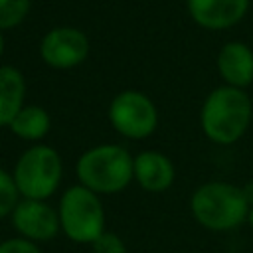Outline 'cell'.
I'll use <instances>...</instances> for the list:
<instances>
[{
  "label": "cell",
  "mask_w": 253,
  "mask_h": 253,
  "mask_svg": "<svg viewBox=\"0 0 253 253\" xmlns=\"http://www.w3.org/2000/svg\"><path fill=\"white\" fill-rule=\"evenodd\" d=\"M134 176V158L119 144H101L81 154L77 178L81 186L99 194H115Z\"/></svg>",
  "instance_id": "cell-2"
},
{
  "label": "cell",
  "mask_w": 253,
  "mask_h": 253,
  "mask_svg": "<svg viewBox=\"0 0 253 253\" xmlns=\"http://www.w3.org/2000/svg\"><path fill=\"white\" fill-rule=\"evenodd\" d=\"M57 215L65 235L77 243H93L105 231L103 204L85 186H73L63 194Z\"/></svg>",
  "instance_id": "cell-4"
},
{
  "label": "cell",
  "mask_w": 253,
  "mask_h": 253,
  "mask_svg": "<svg viewBox=\"0 0 253 253\" xmlns=\"http://www.w3.org/2000/svg\"><path fill=\"white\" fill-rule=\"evenodd\" d=\"M42 59L55 69H69L85 61L89 55V40L81 30L75 28H55L47 32L40 43Z\"/></svg>",
  "instance_id": "cell-7"
},
{
  "label": "cell",
  "mask_w": 253,
  "mask_h": 253,
  "mask_svg": "<svg viewBox=\"0 0 253 253\" xmlns=\"http://www.w3.org/2000/svg\"><path fill=\"white\" fill-rule=\"evenodd\" d=\"M24 75L12 65L0 67V125L10 126L18 111L24 107Z\"/></svg>",
  "instance_id": "cell-12"
},
{
  "label": "cell",
  "mask_w": 253,
  "mask_h": 253,
  "mask_svg": "<svg viewBox=\"0 0 253 253\" xmlns=\"http://www.w3.org/2000/svg\"><path fill=\"white\" fill-rule=\"evenodd\" d=\"M134 178L144 190L162 192L174 182V166L160 152H140L134 158Z\"/></svg>",
  "instance_id": "cell-11"
},
{
  "label": "cell",
  "mask_w": 253,
  "mask_h": 253,
  "mask_svg": "<svg viewBox=\"0 0 253 253\" xmlns=\"http://www.w3.org/2000/svg\"><path fill=\"white\" fill-rule=\"evenodd\" d=\"M10 128L16 136L26 140H40L49 130V115L36 105L22 107L14 121L10 123Z\"/></svg>",
  "instance_id": "cell-13"
},
{
  "label": "cell",
  "mask_w": 253,
  "mask_h": 253,
  "mask_svg": "<svg viewBox=\"0 0 253 253\" xmlns=\"http://www.w3.org/2000/svg\"><path fill=\"white\" fill-rule=\"evenodd\" d=\"M192 213L208 229L225 231L237 227L249 215L243 190L225 182H208L192 196Z\"/></svg>",
  "instance_id": "cell-3"
},
{
  "label": "cell",
  "mask_w": 253,
  "mask_h": 253,
  "mask_svg": "<svg viewBox=\"0 0 253 253\" xmlns=\"http://www.w3.org/2000/svg\"><path fill=\"white\" fill-rule=\"evenodd\" d=\"M0 253H42L40 247L24 237H14L0 243Z\"/></svg>",
  "instance_id": "cell-17"
},
{
  "label": "cell",
  "mask_w": 253,
  "mask_h": 253,
  "mask_svg": "<svg viewBox=\"0 0 253 253\" xmlns=\"http://www.w3.org/2000/svg\"><path fill=\"white\" fill-rule=\"evenodd\" d=\"M12 178L24 198L45 200L61 180V158L51 146H32L20 156Z\"/></svg>",
  "instance_id": "cell-5"
},
{
  "label": "cell",
  "mask_w": 253,
  "mask_h": 253,
  "mask_svg": "<svg viewBox=\"0 0 253 253\" xmlns=\"http://www.w3.org/2000/svg\"><path fill=\"white\" fill-rule=\"evenodd\" d=\"M30 0H0V30L16 28L28 14Z\"/></svg>",
  "instance_id": "cell-14"
},
{
  "label": "cell",
  "mask_w": 253,
  "mask_h": 253,
  "mask_svg": "<svg viewBox=\"0 0 253 253\" xmlns=\"http://www.w3.org/2000/svg\"><path fill=\"white\" fill-rule=\"evenodd\" d=\"M251 103L245 91L237 87H219L211 91L202 107V128L217 144H231L249 126Z\"/></svg>",
  "instance_id": "cell-1"
},
{
  "label": "cell",
  "mask_w": 253,
  "mask_h": 253,
  "mask_svg": "<svg viewBox=\"0 0 253 253\" xmlns=\"http://www.w3.org/2000/svg\"><path fill=\"white\" fill-rule=\"evenodd\" d=\"M241 190H243V196H245L247 204H253V180H251V182H247V184H245V188H241Z\"/></svg>",
  "instance_id": "cell-18"
},
{
  "label": "cell",
  "mask_w": 253,
  "mask_h": 253,
  "mask_svg": "<svg viewBox=\"0 0 253 253\" xmlns=\"http://www.w3.org/2000/svg\"><path fill=\"white\" fill-rule=\"evenodd\" d=\"M194 22L208 30L235 26L247 12L249 0H186Z\"/></svg>",
  "instance_id": "cell-9"
},
{
  "label": "cell",
  "mask_w": 253,
  "mask_h": 253,
  "mask_svg": "<svg viewBox=\"0 0 253 253\" xmlns=\"http://www.w3.org/2000/svg\"><path fill=\"white\" fill-rule=\"evenodd\" d=\"M93 251L95 253H126V247H125L123 239H119L115 233L103 231L93 241Z\"/></svg>",
  "instance_id": "cell-16"
},
{
  "label": "cell",
  "mask_w": 253,
  "mask_h": 253,
  "mask_svg": "<svg viewBox=\"0 0 253 253\" xmlns=\"http://www.w3.org/2000/svg\"><path fill=\"white\" fill-rule=\"evenodd\" d=\"M109 119L121 134L128 138H146L156 128V109L152 101L138 91L119 93L109 109Z\"/></svg>",
  "instance_id": "cell-6"
},
{
  "label": "cell",
  "mask_w": 253,
  "mask_h": 253,
  "mask_svg": "<svg viewBox=\"0 0 253 253\" xmlns=\"http://www.w3.org/2000/svg\"><path fill=\"white\" fill-rule=\"evenodd\" d=\"M12 223L16 231L30 241H47L51 239L59 225V215L43 200H28L16 204L12 211Z\"/></svg>",
  "instance_id": "cell-8"
},
{
  "label": "cell",
  "mask_w": 253,
  "mask_h": 253,
  "mask_svg": "<svg viewBox=\"0 0 253 253\" xmlns=\"http://www.w3.org/2000/svg\"><path fill=\"white\" fill-rule=\"evenodd\" d=\"M247 221H249V225L253 227V208H249V215H247Z\"/></svg>",
  "instance_id": "cell-19"
},
{
  "label": "cell",
  "mask_w": 253,
  "mask_h": 253,
  "mask_svg": "<svg viewBox=\"0 0 253 253\" xmlns=\"http://www.w3.org/2000/svg\"><path fill=\"white\" fill-rule=\"evenodd\" d=\"M4 51V38H2V30H0V55Z\"/></svg>",
  "instance_id": "cell-20"
},
{
  "label": "cell",
  "mask_w": 253,
  "mask_h": 253,
  "mask_svg": "<svg viewBox=\"0 0 253 253\" xmlns=\"http://www.w3.org/2000/svg\"><path fill=\"white\" fill-rule=\"evenodd\" d=\"M217 69L229 87H245L253 81V51L239 42H229L217 55Z\"/></svg>",
  "instance_id": "cell-10"
},
{
  "label": "cell",
  "mask_w": 253,
  "mask_h": 253,
  "mask_svg": "<svg viewBox=\"0 0 253 253\" xmlns=\"http://www.w3.org/2000/svg\"><path fill=\"white\" fill-rule=\"evenodd\" d=\"M18 196H20V192L16 188L14 178L0 168V219L14 211L16 204H18Z\"/></svg>",
  "instance_id": "cell-15"
}]
</instances>
